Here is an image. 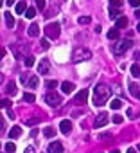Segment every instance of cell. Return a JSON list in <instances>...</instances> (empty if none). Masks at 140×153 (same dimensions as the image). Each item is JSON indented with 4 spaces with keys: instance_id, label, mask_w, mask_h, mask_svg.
Masks as SVG:
<instances>
[{
    "instance_id": "30bf717a",
    "label": "cell",
    "mask_w": 140,
    "mask_h": 153,
    "mask_svg": "<svg viewBox=\"0 0 140 153\" xmlns=\"http://www.w3.org/2000/svg\"><path fill=\"white\" fill-rule=\"evenodd\" d=\"M74 88H76V85L70 83V81H63V83H61V90H63L65 94H72Z\"/></svg>"
},
{
    "instance_id": "60d3db41",
    "label": "cell",
    "mask_w": 140,
    "mask_h": 153,
    "mask_svg": "<svg viewBox=\"0 0 140 153\" xmlns=\"http://www.w3.org/2000/svg\"><path fill=\"white\" fill-rule=\"evenodd\" d=\"M7 117H11V119H14V114H13V110H11V108H7Z\"/></svg>"
},
{
    "instance_id": "8992f818",
    "label": "cell",
    "mask_w": 140,
    "mask_h": 153,
    "mask_svg": "<svg viewBox=\"0 0 140 153\" xmlns=\"http://www.w3.org/2000/svg\"><path fill=\"white\" fill-rule=\"evenodd\" d=\"M108 123H110V115H108L106 112H102V114L97 115V119H95V123H93V126H95V128H102V126H106Z\"/></svg>"
},
{
    "instance_id": "f6af8a7d",
    "label": "cell",
    "mask_w": 140,
    "mask_h": 153,
    "mask_svg": "<svg viewBox=\"0 0 140 153\" xmlns=\"http://www.w3.org/2000/svg\"><path fill=\"white\" fill-rule=\"evenodd\" d=\"M126 153H136V149H135V148H128V151H126Z\"/></svg>"
},
{
    "instance_id": "7402d4cb",
    "label": "cell",
    "mask_w": 140,
    "mask_h": 153,
    "mask_svg": "<svg viewBox=\"0 0 140 153\" xmlns=\"http://www.w3.org/2000/svg\"><path fill=\"white\" fill-rule=\"evenodd\" d=\"M45 86H47V88H51V90H54L56 86H58V81L56 79H47L45 81Z\"/></svg>"
},
{
    "instance_id": "f1b7e54d",
    "label": "cell",
    "mask_w": 140,
    "mask_h": 153,
    "mask_svg": "<svg viewBox=\"0 0 140 153\" xmlns=\"http://www.w3.org/2000/svg\"><path fill=\"white\" fill-rule=\"evenodd\" d=\"M34 56H27L25 59H23V63H25V67H32V65H34Z\"/></svg>"
},
{
    "instance_id": "6da1fadb",
    "label": "cell",
    "mask_w": 140,
    "mask_h": 153,
    "mask_svg": "<svg viewBox=\"0 0 140 153\" xmlns=\"http://www.w3.org/2000/svg\"><path fill=\"white\" fill-rule=\"evenodd\" d=\"M110 96H111L110 86H106V85H97L95 88H93V104H95V106H102L104 103H108Z\"/></svg>"
},
{
    "instance_id": "b9f144b4",
    "label": "cell",
    "mask_w": 140,
    "mask_h": 153,
    "mask_svg": "<svg viewBox=\"0 0 140 153\" xmlns=\"http://www.w3.org/2000/svg\"><path fill=\"white\" fill-rule=\"evenodd\" d=\"M20 81L25 83V81H27V74H22V76H20Z\"/></svg>"
},
{
    "instance_id": "ba28073f",
    "label": "cell",
    "mask_w": 140,
    "mask_h": 153,
    "mask_svg": "<svg viewBox=\"0 0 140 153\" xmlns=\"http://www.w3.org/2000/svg\"><path fill=\"white\" fill-rule=\"evenodd\" d=\"M86 99H88V90H86V88H83V90H79V92L76 94L74 103H76V104H84V103H86Z\"/></svg>"
},
{
    "instance_id": "8d00e7d4",
    "label": "cell",
    "mask_w": 140,
    "mask_h": 153,
    "mask_svg": "<svg viewBox=\"0 0 140 153\" xmlns=\"http://www.w3.org/2000/svg\"><path fill=\"white\" fill-rule=\"evenodd\" d=\"M129 4H131L133 7H138V6H140V0H129Z\"/></svg>"
},
{
    "instance_id": "9c48e42d",
    "label": "cell",
    "mask_w": 140,
    "mask_h": 153,
    "mask_svg": "<svg viewBox=\"0 0 140 153\" xmlns=\"http://www.w3.org/2000/svg\"><path fill=\"white\" fill-rule=\"evenodd\" d=\"M63 151V144L59 141H54L49 144V149H47V153H61Z\"/></svg>"
},
{
    "instance_id": "5bb4252c",
    "label": "cell",
    "mask_w": 140,
    "mask_h": 153,
    "mask_svg": "<svg viewBox=\"0 0 140 153\" xmlns=\"http://www.w3.org/2000/svg\"><path fill=\"white\" fill-rule=\"evenodd\" d=\"M29 36H31V38H38V36H40V25H38V24H31V27H29Z\"/></svg>"
},
{
    "instance_id": "52a82bcc",
    "label": "cell",
    "mask_w": 140,
    "mask_h": 153,
    "mask_svg": "<svg viewBox=\"0 0 140 153\" xmlns=\"http://www.w3.org/2000/svg\"><path fill=\"white\" fill-rule=\"evenodd\" d=\"M51 72V61L49 59H40V65H38V74L45 76Z\"/></svg>"
},
{
    "instance_id": "bcb514c9",
    "label": "cell",
    "mask_w": 140,
    "mask_h": 153,
    "mask_svg": "<svg viewBox=\"0 0 140 153\" xmlns=\"http://www.w3.org/2000/svg\"><path fill=\"white\" fill-rule=\"evenodd\" d=\"M135 16H136L138 20H140V9H136V11H135Z\"/></svg>"
},
{
    "instance_id": "d6a6232c",
    "label": "cell",
    "mask_w": 140,
    "mask_h": 153,
    "mask_svg": "<svg viewBox=\"0 0 140 153\" xmlns=\"http://www.w3.org/2000/svg\"><path fill=\"white\" fill-rule=\"evenodd\" d=\"M9 106H11L9 99H0V108H9Z\"/></svg>"
},
{
    "instance_id": "2e32d148",
    "label": "cell",
    "mask_w": 140,
    "mask_h": 153,
    "mask_svg": "<svg viewBox=\"0 0 140 153\" xmlns=\"http://www.w3.org/2000/svg\"><path fill=\"white\" fill-rule=\"evenodd\" d=\"M6 94H9V96H14V94H16V85H14L13 81L7 83V86H6Z\"/></svg>"
},
{
    "instance_id": "3957f363",
    "label": "cell",
    "mask_w": 140,
    "mask_h": 153,
    "mask_svg": "<svg viewBox=\"0 0 140 153\" xmlns=\"http://www.w3.org/2000/svg\"><path fill=\"white\" fill-rule=\"evenodd\" d=\"M59 24H58V22H54V24H52V22H51V24H47L45 25V29H43V33H45V36H47V40H56L58 36H59Z\"/></svg>"
},
{
    "instance_id": "ab89813d",
    "label": "cell",
    "mask_w": 140,
    "mask_h": 153,
    "mask_svg": "<svg viewBox=\"0 0 140 153\" xmlns=\"http://www.w3.org/2000/svg\"><path fill=\"white\" fill-rule=\"evenodd\" d=\"M25 153H36V151H34L32 146H27V148H25Z\"/></svg>"
},
{
    "instance_id": "ee69618b",
    "label": "cell",
    "mask_w": 140,
    "mask_h": 153,
    "mask_svg": "<svg viewBox=\"0 0 140 153\" xmlns=\"http://www.w3.org/2000/svg\"><path fill=\"white\" fill-rule=\"evenodd\" d=\"M14 2H16V0H6V4H7V6H13Z\"/></svg>"
},
{
    "instance_id": "74e56055",
    "label": "cell",
    "mask_w": 140,
    "mask_h": 153,
    "mask_svg": "<svg viewBox=\"0 0 140 153\" xmlns=\"http://www.w3.org/2000/svg\"><path fill=\"white\" fill-rule=\"evenodd\" d=\"M36 123H38V119H29V121H27V124H29V126H34Z\"/></svg>"
},
{
    "instance_id": "d4e9b609",
    "label": "cell",
    "mask_w": 140,
    "mask_h": 153,
    "mask_svg": "<svg viewBox=\"0 0 140 153\" xmlns=\"http://www.w3.org/2000/svg\"><path fill=\"white\" fill-rule=\"evenodd\" d=\"M117 16H121V9H117V7H110V18H117Z\"/></svg>"
},
{
    "instance_id": "d590c367",
    "label": "cell",
    "mask_w": 140,
    "mask_h": 153,
    "mask_svg": "<svg viewBox=\"0 0 140 153\" xmlns=\"http://www.w3.org/2000/svg\"><path fill=\"white\" fill-rule=\"evenodd\" d=\"M6 130V121H4V117L0 115V132H4Z\"/></svg>"
},
{
    "instance_id": "e575fe53",
    "label": "cell",
    "mask_w": 140,
    "mask_h": 153,
    "mask_svg": "<svg viewBox=\"0 0 140 153\" xmlns=\"http://www.w3.org/2000/svg\"><path fill=\"white\" fill-rule=\"evenodd\" d=\"M36 9H40V11L45 9V0H36Z\"/></svg>"
},
{
    "instance_id": "cb8c5ba5",
    "label": "cell",
    "mask_w": 140,
    "mask_h": 153,
    "mask_svg": "<svg viewBox=\"0 0 140 153\" xmlns=\"http://www.w3.org/2000/svg\"><path fill=\"white\" fill-rule=\"evenodd\" d=\"M110 104H111L113 110H119V108L122 106V101H121V99H111V103H110Z\"/></svg>"
},
{
    "instance_id": "8fae6325",
    "label": "cell",
    "mask_w": 140,
    "mask_h": 153,
    "mask_svg": "<svg viewBox=\"0 0 140 153\" xmlns=\"http://www.w3.org/2000/svg\"><path fill=\"white\" fill-rule=\"evenodd\" d=\"M59 130H61L65 135H68L70 132H72V124H70V121H61L59 123Z\"/></svg>"
},
{
    "instance_id": "ac0fdd59",
    "label": "cell",
    "mask_w": 140,
    "mask_h": 153,
    "mask_svg": "<svg viewBox=\"0 0 140 153\" xmlns=\"http://www.w3.org/2000/svg\"><path fill=\"white\" fill-rule=\"evenodd\" d=\"M119 36H121V33H119V29H117V27L108 31V38L110 40H119Z\"/></svg>"
},
{
    "instance_id": "277c9868",
    "label": "cell",
    "mask_w": 140,
    "mask_h": 153,
    "mask_svg": "<svg viewBox=\"0 0 140 153\" xmlns=\"http://www.w3.org/2000/svg\"><path fill=\"white\" fill-rule=\"evenodd\" d=\"M131 45H133V41H131V40H121V41H117L115 45H113V54L122 56L126 51L131 49Z\"/></svg>"
},
{
    "instance_id": "7bdbcfd3",
    "label": "cell",
    "mask_w": 140,
    "mask_h": 153,
    "mask_svg": "<svg viewBox=\"0 0 140 153\" xmlns=\"http://www.w3.org/2000/svg\"><path fill=\"white\" fill-rule=\"evenodd\" d=\"M4 54H6V51H4V49H0V61H2V58H4Z\"/></svg>"
},
{
    "instance_id": "816d5d0a",
    "label": "cell",
    "mask_w": 140,
    "mask_h": 153,
    "mask_svg": "<svg viewBox=\"0 0 140 153\" xmlns=\"http://www.w3.org/2000/svg\"><path fill=\"white\" fill-rule=\"evenodd\" d=\"M0 149H2V144H0Z\"/></svg>"
},
{
    "instance_id": "681fc988",
    "label": "cell",
    "mask_w": 140,
    "mask_h": 153,
    "mask_svg": "<svg viewBox=\"0 0 140 153\" xmlns=\"http://www.w3.org/2000/svg\"><path fill=\"white\" fill-rule=\"evenodd\" d=\"M136 31H140V22H138V25H136Z\"/></svg>"
},
{
    "instance_id": "f907efd6",
    "label": "cell",
    "mask_w": 140,
    "mask_h": 153,
    "mask_svg": "<svg viewBox=\"0 0 140 153\" xmlns=\"http://www.w3.org/2000/svg\"><path fill=\"white\" fill-rule=\"evenodd\" d=\"M2 4H4V0H0V7H2Z\"/></svg>"
},
{
    "instance_id": "484cf974",
    "label": "cell",
    "mask_w": 140,
    "mask_h": 153,
    "mask_svg": "<svg viewBox=\"0 0 140 153\" xmlns=\"http://www.w3.org/2000/svg\"><path fill=\"white\" fill-rule=\"evenodd\" d=\"M43 133H45V137H54V128H51V126H47L45 130H43Z\"/></svg>"
},
{
    "instance_id": "7a4b0ae2",
    "label": "cell",
    "mask_w": 140,
    "mask_h": 153,
    "mask_svg": "<svg viewBox=\"0 0 140 153\" xmlns=\"http://www.w3.org/2000/svg\"><path fill=\"white\" fill-rule=\"evenodd\" d=\"M88 59H92V52L84 47H77L72 52V61L74 63H83V61H88Z\"/></svg>"
},
{
    "instance_id": "9a60e30c",
    "label": "cell",
    "mask_w": 140,
    "mask_h": 153,
    "mask_svg": "<svg viewBox=\"0 0 140 153\" xmlns=\"http://www.w3.org/2000/svg\"><path fill=\"white\" fill-rule=\"evenodd\" d=\"M22 135V128L20 126H13L11 132H9V139H18Z\"/></svg>"
},
{
    "instance_id": "4dcf8cb0",
    "label": "cell",
    "mask_w": 140,
    "mask_h": 153,
    "mask_svg": "<svg viewBox=\"0 0 140 153\" xmlns=\"http://www.w3.org/2000/svg\"><path fill=\"white\" fill-rule=\"evenodd\" d=\"M34 99H36V97H34V94H29V92H27V94H23V101H27V103H34Z\"/></svg>"
},
{
    "instance_id": "5b68a950",
    "label": "cell",
    "mask_w": 140,
    "mask_h": 153,
    "mask_svg": "<svg viewBox=\"0 0 140 153\" xmlns=\"http://www.w3.org/2000/svg\"><path fill=\"white\" fill-rule=\"evenodd\" d=\"M45 103L49 104V106H54V108H58V106H61V103H63V99H61V96L59 94H56V92H47L45 94Z\"/></svg>"
},
{
    "instance_id": "603a6c76",
    "label": "cell",
    "mask_w": 140,
    "mask_h": 153,
    "mask_svg": "<svg viewBox=\"0 0 140 153\" xmlns=\"http://www.w3.org/2000/svg\"><path fill=\"white\" fill-rule=\"evenodd\" d=\"M25 9H27V7H25V2H18V4H16V7H14V11H16L18 15H22Z\"/></svg>"
},
{
    "instance_id": "1f68e13d",
    "label": "cell",
    "mask_w": 140,
    "mask_h": 153,
    "mask_svg": "<svg viewBox=\"0 0 140 153\" xmlns=\"http://www.w3.org/2000/svg\"><path fill=\"white\" fill-rule=\"evenodd\" d=\"M111 121H113L115 124H121V123L124 121V117H122V115H119V114H115V115L111 117Z\"/></svg>"
},
{
    "instance_id": "f35d334b",
    "label": "cell",
    "mask_w": 140,
    "mask_h": 153,
    "mask_svg": "<svg viewBox=\"0 0 140 153\" xmlns=\"http://www.w3.org/2000/svg\"><path fill=\"white\" fill-rule=\"evenodd\" d=\"M99 137H101V139H111V133H101Z\"/></svg>"
},
{
    "instance_id": "c3c4849f",
    "label": "cell",
    "mask_w": 140,
    "mask_h": 153,
    "mask_svg": "<svg viewBox=\"0 0 140 153\" xmlns=\"http://www.w3.org/2000/svg\"><path fill=\"white\" fill-rule=\"evenodd\" d=\"M2 79H4V76H2V72H0V83H2Z\"/></svg>"
},
{
    "instance_id": "f5cc1de1",
    "label": "cell",
    "mask_w": 140,
    "mask_h": 153,
    "mask_svg": "<svg viewBox=\"0 0 140 153\" xmlns=\"http://www.w3.org/2000/svg\"><path fill=\"white\" fill-rule=\"evenodd\" d=\"M138 149H140V146H138Z\"/></svg>"
},
{
    "instance_id": "d6986e66",
    "label": "cell",
    "mask_w": 140,
    "mask_h": 153,
    "mask_svg": "<svg viewBox=\"0 0 140 153\" xmlns=\"http://www.w3.org/2000/svg\"><path fill=\"white\" fill-rule=\"evenodd\" d=\"M27 81H29V86H31V88H36L38 83H40V78H38V76H32V78H29Z\"/></svg>"
},
{
    "instance_id": "44dd1931",
    "label": "cell",
    "mask_w": 140,
    "mask_h": 153,
    "mask_svg": "<svg viewBox=\"0 0 140 153\" xmlns=\"http://www.w3.org/2000/svg\"><path fill=\"white\" fill-rule=\"evenodd\" d=\"M4 148H6V151H7V153H14V151H16V144H14L13 141H9Z\"/></svg>"
},
{
    "instance_id": "7c38bea8",
    "label": "cell",
    "mask_w": 140,
    "mask_h": 153,
    "mask_svg": "<svg viewBox=\"0 0 140 153\" xmlns=\"http://www.w3.org/2000/svg\"><path fill=\"white\" fill-rule=\"evenodd\" d=\"M129 92H131V96H133L135 99H138V101H140V86H138V85L129 83Z\"/></svg>"
},
{
    "instance_id": "83f0119b",
    "label": "cell",
    "mask_w": 140,
    "mask_h": 153,
    "mask_svg": "<svg viewBox=\"0 0 140 153\" xmlns=\"http://www.w3.org/2000/svg\"><path fill=\"white\" fill-rule=\"evenodd\" d=\"M77 22H79L81 25H88L90 22H92V18H90V16H79V20H77Z\"/></svg>"
},
{
    "instance_id": "ffe728a7",
    "label": "cell",
    "mask_w": 140,
    "mask_h": 153,
    "mask_svg": "<svg viewBox=\"0 0 140 153\" xmlns=\"http://www.w3.org/2000/svg\"><path fill=\"white\" fill-rule=\"evenodd\" d=\"M23 13H25V18H29V20L36 16V9H34V7H27V9L23 11Z\"/></svg>"
},
{
    "instance_id": "4316f807",
    "label": "cell",
    "mask_w": 140,
    "mask_h": 153,
    "mask_svg": "<svg viewBox=\"0 0 140 153\" xmlns=\"http://www.w3.org/2000/svg\"><path fill=\"white\" fill-rule=\"evenodd\" d=\"M110 7H117V9H121V7H122V0H110Z\"/></svg>"
},
{
    "instance_id": "e0dca14e",
    "label": "cell",
    "mask_w": 140,
    "mask_h": 153,
    "mask_svg": "<svg viewBox=\"0 0 140 153\" xmlns=\"http://www.w3.org/2000/svg\"><path fill=\"white\" fill-rule=\"evenodd\" d=\"M4 16H6V25H7L9 29H13V27H14V18H13V15H11V13H6Z\"/></svg>"
},
{
    "instance_id": "f546056e",
    "label": "cell",
    "mask_w": 140,
    "mask_h": 153,
    "mask_svg": "<svg viewBox=\"0 0 140 153\" xmlns=\"http://www.w3.org/2000/svg\"><path fill=\"white\" fill-rule=\"evenodd\" d=\"M131 74H133V76H136V78L140 76V67H138L136 63H135V65H131Z\"/></svg>"
},
{
    "instance_id": "836d02e7",
    "label": "cell",
    "mask_w": 140,
    "mask_h": 153,
    "mask_svg": "<svg viewBox=\"0 0 140 153\" xmlns=\"http://www.w3.org/2000/svg\"><path fill=\"white\" fill-rule=\"evenodd\" d=\"M40 45H41V49H49V47H51L47 38H41V40H40Z\"/></svg>"
},
{
    "instance_id": "7dc6e473",
    "label": "cell",
    "mask_w": 140,
    "mask_h": 153,
    "mask_svg": "<svg viewBox=\"0 0 140 153\" xmlns=\"http://www.w3.org/2000/svg\"><path fill=\"white\" fill-rule=\"evenodd\" d=\"M110 153H121V151H119V149H113V151H110Z\"/></svg>"
},
{
    "instance_id": "4fadbf2b",
    "label": "cell",
    "mask_w": 140,
    "mask_h": 153,
    "mask_svg": "<svg viewBox=\"0 0 140 153\" xmlns=\"http://www.w3.org/2000/svg\"><path fill=\"white\" fill-rule=\"evenodd\" d=\"M115 27H117V29H126V27H128V18H126V16H117Z\"/></svg>"
}]
</instances>
